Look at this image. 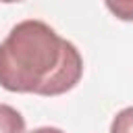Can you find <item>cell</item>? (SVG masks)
I'll list each match as a JSON object with an SVG mask.
<instances>
[{
  "mask_svg": "<svg viewBox=\"0 0 133 133\" xmlns=\"http://www.w3.org/2000/svg\"><path fill=\"white\" fill-rule=\"evenodd\" d=\"M83 75V58L75 44L48 23L25 19L0 44V87L15 94L60 96Z\"/></svg>",
  "mask_w": 133,
  "mask_h": 133,
  "instance_id": "6da1fadb",
  "label": "cell"
},
{
  "mask_svg": "<svg viewBox=\"0 0 133 133\" xmlns=\"http://www.w3.org/2000/svg\"><path fill=\"white\" fill-rule=\"evenodd\" d=\"M0 133H25V118L8 104H0Z\"/></svg>",
  "mask_w": 133,
  "mask_h": 133,
  "instance_id": "7a4b0ae2",
  "label": "cell"
},
{
  "mask_svg": "<svg viewBox=\"0 0 133 133\" xmlns=\"http://www.w3.org/2000/svg\"><path fill=\"white\" fill-rule=\"evenodd\" d=\"M110 133H133V106L123 108L110 123Z\"/></svg>",
  "mask_w": 133,
  "mask_h": 133,
  "instance_id": "3957f363",
  "label": "cell"
},
{
  "mask_svg": "<svg viewBox=\"0 0 133 133\" xmlns=\"http://www.w3.org/2000/svg\"><path fill=\"white\" fill-rule=\"evenodd\" d=\"M106 8L121 21H133V2H106Z\"/></svg>",
  "mask_w": 133,
  "mask_h": 133,
  "instance_id": "277c9868",
  "label": "cell"
},
{
  "mask_svg": "<svg viewBox=\"0 0 133 133\" xmlns=\"http://www.w3.org/2000/svg\"><path fill=\"white\" fill-rule=\"evenodd\" d=\"M29 133H64V131L58 129V127H37V129L29 131Z\"/></svg>",
  "mask_w": 133,
  "mask_h": 133,
  "instance_id": "5b68a950",
  "label": "cell"
}]
</instances>
